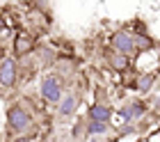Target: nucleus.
I'll return each instance as SVG.
<instances>
[{
  "mask_svg": "<svg viewBox=\"0 0 160 142\" xmlns=\"http://www.w3.org/2000/svg\"><path fill=\"white\" fill-rule=\"evenodd\" d=\"M153 83H156V73H140L135 87H137V92H140V94H147V92H151Z\"/></svg>",
  "mask_w": 160,
  "mask_h": 142,
  "instance_id": "9",
  "label": "nucleus"
},
{
  "mask_svg": "<svg viewBox=\"0 0 160 142\" xmlns=\"http://www.w3.org/2000/svg\"><path fill=\"white\" fill-rule=\"evenodd\" d=\"M78 101H80V96L76 92H67L64 94V99L60 101V106H57V110H60V117L62 119H67L76 113V108H78Z\"/></svg>",
  "mask_w": 160,
  "mask_h": 142,
  "instance_id": "6",
  "label": "nucleus"
},
{
  "mask_svg": "<svg viewBox=\"0 0 160 142\" xmlns=\"http://www.w3.org/2000/svg\"><path fill=\"white\" fill-rule=\"evenodd\" d=\"M7 129H9L14 135H25V133L32 129V115L21 101L12 103V106L7 108Z\"/></svg>",
  "mask_w": 160,
  "mask_h": 142,
  "instance_id": "1",
  "label": "nucleus"
},
{
  "mask_svg": "<svg viewBox=\"0 0 160 142\" xmlns=\"http://www.w3.org/2000/svg\"><path fill=\"white\" fill-rule=\"evenodd\" d=\"M18 71H16V60L14 57H5L0 62V89H12L16 85Z\"/></svg>",
  "mask_w": 160,
  "mask_h": 142,
  "instance_id": "5",
  "label": "nucleus"
},
{
  "mask_svg": "<svg viewBox=\"0 0 160 142\" xmlns=\"http://www.w3.org/2000/svg\"><path fill=\"white\" fill-rule=\"evenodd\" d=\"M110 64H112V69H117V71H126V66L130 64V60L126 55H112Z\"/></svg>",
  "mask_w": 160,
  "mask_h": 142,
  "instance_id": "12",
  "label": "nucleus"
},
{
  "mask_svg": "<svg viewBox=\"0 0 160 142\" xmlns=\"http://www.w3.org/2000/svg\"><path fill=\"white\" fill-rule=\"evenodd\" d=\"M39 94L43 101L48 103H55L60 106V101L64 99V87H62V78L57 73H46L39 83Z\"/></svg>",
  "mask_w": 160,
  "mask_h": 142,
  "instance_id": "2",
  "label": "nucleus"
},
{
  "mask_svg": "<svg viewBox=\"0 0 160 142\" xmlns=\"http://www.w3.org/2000/svg\"><path fill=\"white\" fill-rule=\"evenodd\" d=\"M87 119H94V122H101V124H110L112 110L108 106H103V103H92L89 110H87Z\"/></svg>",
  "mask_w": 160,
  "mask_h": 142,
  "instance_id": "7",
  "label": "nucleus"
},
{
  "mask_svg": "<svg viewBox=\"0 0 160 142\" xmlns=\"http://www.w3.org/2000/svg\"><path fill=\"white\" fill-rule=\"evenodd\" d=\"M34 46V41H32V37L30 34H18L16 39H14V55H28L32 50Z\"/></svg>",
  "mask_w": 160,
  "mask_h": 142,
  "instance_id": "8",
  "label": "nucleus"
},
{
  "mask_svg": "<svg viewBox=\"0 0 160 142\" xmlns=\"http://www.w3.org/2000/svg\"><path fill=\"white\" fill-rule=\"evenodd\" d=\"M110 44H112V48L117 50L119 55H126L128 57V55L137 53V48H135V34L128 32V30H117V32H112Z\"/></svg>",
  "mask_w": 160,
  "mask_h": 142,
  "instance_id": "3",
  "label": "nucleus"
},
{
  "mask_svg": "<svg viewBox=\"0 0 160 142\" xmlns=\"http://www.w3.org/2000/svg\"><path fill=\"white\" fill-rule=\"evenodd\" d=\"M135 48H137V53H142V50H151L153 48V39H151L149 34H135Z\"/></svg>",
  "mask_w": 160,
  "mask_h": 142,
  "instance_id": "11",
  "label": "nucleus"
},
{
  "mask_svg": "<svg viewBox=\"0 0 160 142\" xmlns=\"http://www.w3.org/2000/svg\"><path fill=\"white\" fill-rule=\"evenodd\" d=\"M147 110H149V106L142 99H130V101H126L119 108V115L126 119V124H135L137 119H142L144 115H147Z\"/></svg>",
  "mask_w": 160,
  "mask_h": 142,
  "instance_id": "4",
  "label": "nucleus"
},
{
  "mask_svg": "<svg viewBox=\"0 0 160 142\" xmlns=\"http://www.w3.org/2000/svg\"><path fill=\"white\" fill-rule=\"evenodd\" d=\"M108 131H110V124H101V122H94V119H87L85 135H105Z\"/></svg>",
  "mask_w": 160,
  "mask_h": 142,
  "instance_id": "10",
  "label": "nucleus"
}]
</instances>
